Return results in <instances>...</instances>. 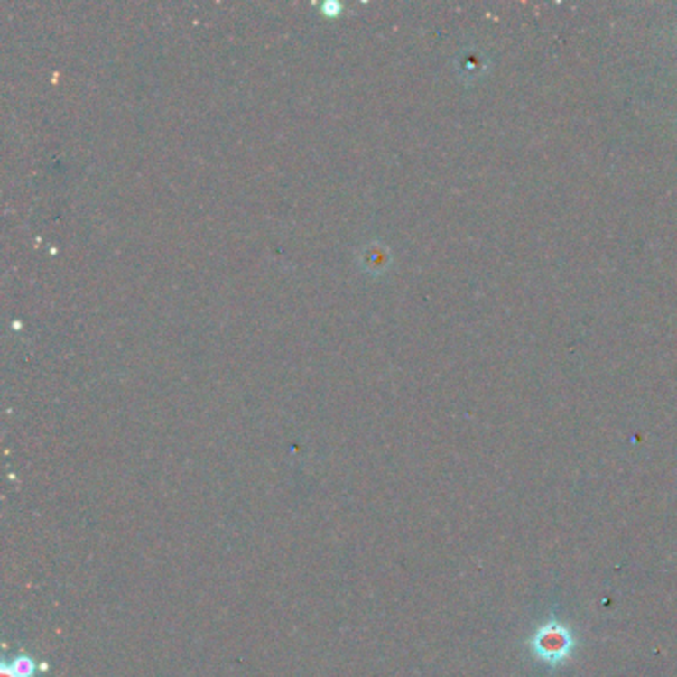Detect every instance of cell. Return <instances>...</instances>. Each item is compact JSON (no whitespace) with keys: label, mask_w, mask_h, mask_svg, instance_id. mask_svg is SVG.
Segmentation results:
<instances>
[{"label":"cell","mask_w":677,"mask_h":677,"mask_svg":"<svg viewBox=\"0 0 677 677\" xmlns=\"http://www.w3.org/2000/svg\"><path fill=\"white\" fill-rule=\"evenodd\" d=\"M0 677H18L13 670H10L8 663H3L0 665Z\"/></svg>","instance_id":"3"},{"label":"cell","mask_w":677,"mask_h":677,"mask_svg":"<svg viewBox=\"0 0 677 677\" xmlns=\"http://www.w3.org/2000/svg\"><path fill=\"white\" fill-rule=\"evenodd\" d=\"M529 650L546 668H561L576 652V638L569 626L551 618L543 622L529 638Z\"/></svg>","instance_id":"1"},{"label":"cell","mask_w":677,"mask_h":677,"mask_svg":"<svg viewBox=\"0 0 677 677\" xmlns=\"http://www.w3.org/2000/svg\"><path fill=\"white\" fill-rule=\"evenodd\" d=\"M8 665H10V670H13L18 677H34L36 672H38L36 660L28 654H16L14 658L8 662Z\"/></svg>","instance_id":"2"}]
</instances>
